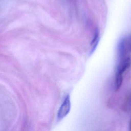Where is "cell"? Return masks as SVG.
I'll list each match as a JSON object with an SVG mask.
<instances>
[{
    "mask_svg": "<svg viewBox=\"0 0 131 131\" xmlns=\"http://www.w3.org/2000/svg\"><path fill=\"white\" fill-rule=\"evenodd\" d=\"M71 108V102L69 96H66L62 104H61L58 114L57 116L58 118L59 119H61L64 118L65 116L67 115V114L70 112Z\"/></svg>",
    "mask_w": 131,
    "mask_h": 131,
    "instance_id": "7a4b0ae2",
    "label": "cell"
},
{
    "mask_svg": "<svg viewBox=\"0 0 131 131\" xmlns=\"http://www.w3.org/2000/svg\"><path fill=\"white\" fill-rule=\"evenodd\" d=\"M98 39H99V32L98 31H96V32L95 33L94 37L92 42V50H91L92 52H93L95 50V48L97 45Z\"/></svg>",
    "mask_w": 131,
    "mask_h": 131,
    "instance_id": "3957f363",
    "label": "cell"
},
{
    "mask_svg": "<svg viewBox=\"0 0 131 131\" xmlns=\"http://www.w3.org/2000/svg\"><path fill=\"white\" fill-rule=\"evenodd\" d=\"M130 47L129 37H123L118 43V62L115 80V87L117 90L120 88L122 84L123 73L130 65Z\"/></svg>",
    "mask_w": 131,
    "mask_h": 131,
    "instance_id": "6da1fadb",
    "label": "cell"
}]
</instances>
